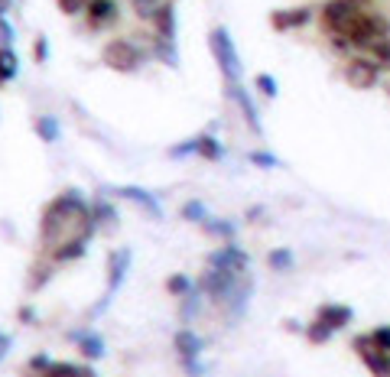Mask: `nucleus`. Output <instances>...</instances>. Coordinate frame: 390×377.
<instances>
[{
  "label": "nucleus",
  "mask_w": 390,
  "mask_h": 377,
  "mask_svg": "<svg viewBox=\"0 0 390 377\" xmlns=\"http://www.w3.org/2000/svg\"><path fill=\"white\" fill-rule=\"evenodd\" d=\"M384 29H387V23H384L381 17H374V13H364V10H354L352 20H348V23L338 29V36L348 39V43H354V46H364V43H374V39H381V36H384Z\"/></svg>",
  "instance_id": "nucleus-1"
},
{
  "label": "nucleus",
  "mask_w": 390,
  "mask_h": 377,
  "mask_svg": "<svg viewBox=\"0 0 390 377\" xmlns=\"http://www.w3.org/2000/svg\"><path fill=\"white\" fill-rule=\"evenodd\" d=\"M211 52L218 59L221 75L228 78V85H241V59H238L234 43H231V33L225 27H218L211 33Z\"/></svg>",
  "instance_id": "nucleus-2"
},
{
  "label": "nucleus",
  "mask_w": 390,
  "mask_h": 377,
  "mask_svg": "<svg viewBox=\"0 0 390 377\" xmlns=\"http://www.w3.org/2000/svg\"><path fill=\"white\" fill-rule=\"evenodd\" d=\"M101 59H105V66L114 68V72H137L143 52L133 46L130 39H111L105 46V52H101Z\"/></svg>",
  "instance_id": "nucleus-3"
},
{
  "label": "nucleus",
  "mask_w": 390,
  "mask_h": 377,
  "mask_svg": "<svg viewBox=\"0 0 390 377\" xmlns=\"http://www.w3.org/2000/svg\"><path fill=\"white\" fill-rule=\"evenodd\" d=\"M345 75H348V85H354V88H374L381 68H377V62H371V59H352L348 68H345Z\"/></svg>",
  "instance_id": "nucleus-4"
},
{
  "label": "nucleus",
  "mask_w": 390,
  "mask_h": 377,
  "mask_svg": "<svg viewBox=\"0 0 390 377\" xmlns=\"http://www.w3.org/2000/svg\"><path fill=\"white\" fill-rule=\"evenodd\" d=\"M202 290L218 302L228 300L231 293H234V274H231V270H218V267H209V274L202 280Z\"/></svg>",
  "instance_id": "nucleus-5"
},
{
  "label": "nucleus",
  "mask_w": 390,
  "mask_h": 377,
  "mask_svg": "<svg viewBox=\"0 0 390 377\" xmlns=\"http://www.w3.org/2000/svg\"><path fill=\"white\" fill-rule=\"evenodd\" d=\"M354 10H358V7H354V3H348V0H329V3L322 7V27L332 29L335 36H338V29L352 20Z\"/></svg>",
  "instance_id": "nucleus-6"
},
{
  "label": "nucleus",
  "mask_w": 390,
  "mask_h": 377,
  "mask_svg": "<svg viewBox=\"0 0 390 377\" xmlns=\"http://www.w3.org/2000/svg\"><path fill=\"white\" fill-rule=\"evenodd\" d=\"M107 264H111V270H107V296H105V302L111 300V296H114V293H117V286L124 283V276H127V267H130V251H127V247H121V251H114V254H111V260H107ZM105 302H101V306H105Z\"/></svg>",
  "instance_id": "nucleus-7"
},
{
  "label": "nucleus",
  "mask_w": 390,
  "mask_h": 377,
  "mask_svg": "<svg viewBox=\"0 0 390 377\" xmlns=\"http://www.w3.org/2000/svg\"><path fill=\"white\" fill-rule=\"evenodd\" d=\"M354 351L364 358V364L374 371V377H387V371H390V364H387V355L384 351H377L368 341V335H361V339H354Z\"/></svg>",
  "instance_id": "nucleus-8"
},
{
  "label": "nucleus",
  "mask_w": 390,
  "mask_h": 377,
  "mask_svg": "<svg viewBox=\"0 0 390 377\" xmlns=\"http://www.w3.org/2000/svg\"><path fill=\"white\" fill-rule=\"evenodd\" d=\"M209 264L218 267V270H231V274H238V270L248 267V254L238 251L234 244H228V247H221V251H215V254L209 257Z\"/></svg>",
  "instance_id": "nucleus-9"
},
{
  "label": "nucleus",
  "mask_w": 390,
  "mask_h": 377,
  "mask_svg": "<svg viewBox=\"0 0 390 377\" xmlns=\"http://www.w3.org/2000/svg\"><path fill=\"white\" fill-rule=\"evenodd\" d=\"M306 20H309V10L293 7V10H276L273 17H270V23H273V29H280V33H290V29L303 27Z\"/></svg>",
  "instance_id": "nucleus-10"
},
{
  "label": "nucleus",
  "mask_w": 390,
  "mask_h": 377,
  "mask_svg": "<svg viewBox=\"0 0 390 377\" xmlns=\"http://www.w3.org/2000/svg\"><path fill=\"white\" fill-rule=\"evenodd\" d=\"M228 94L238 101V108H241V114H244V121L250 124V131L254 133H264V124H260V117H257V108H254V101H250L248 94L241 91V85H228Z\"/></svg>",
  "instance_id": "nucleus-11"
},
{
  "label": "nucleus",
  "mask_w": 390,
  "mask_h": 377,
  "mask_svg": "<svg viewBox=\"0 0 390 377\" xmlns=\"http://www.w3.org/2000/svg\"><path fill=\"white\" fill-rule=\"evenodd\" d=\"M352 319H354L352 306H322V309H319V322H325L332 332L335 329H345Z\"/></svg>",
  "instance_id": "nucleus-12"
},
{
  "label": "nucleus",
  "mask_w": 390,
  "mask_h": 377,
  "mask_svg": "<svg viewBox=\"0 0 390 377\" xmlns=\"http://www.w3.org/2000/svg\"><path fill=\"white\" fill-rule=\"evenodd\" d=\"M117 17V3L114 0H91L88 3V23L91 27H105Z\"/></svg>",
  "instance_id": "nucleus-13"
},
{
  "label": "nucleus",
  "mask_w": 390,
  "mask_h": 377,
  "mask_svg": "<svg viewBox=\"0 0 390 377\" xmlns=\"http://www.w3.org/2000/svg\"><path fill=\"white\" fill-rule=\"evenodd\" d=\"M117 195L121 198H130L133 205H140V208H147L153 218H160L163 215V208H160V202L150 195V192H143V188H133V186H127V188H117Z\"/></svg>",
  "instance_id": "nucleus-14"
},
{
  "label": "nucleus",
  "mask_w": 390,
  "mask_h": 377,
  "mask_svg": "<svg viewBox=\"0 0 390 377\" xmlns=\"http://www.w3.org/2000/svg\"><path fill=\"white\" fill-rule=\"evenodd\" d=\"M153 20H156L160 39H176V7H172V3H163Z\"/></svg>",
  "instance_id": "nucleus-15"
},
{
  "label": "nucleus",
  "mask_w": 390,
  "mask_h": 377,
  "mask_svg": "<svg viewBox=\"0 0 390 377\" xmlns=\"http://www.w3.org/2000/svg\"><path fill=\"white\" fill-rule=\"evenodd\" d=\"M176 351H179L182 358H195V355L202 351V339L195 335V332H189V329L176 332Z\"/></svg>",
  "instance_id": "nucleus-16"
},
{
  "label": "nucleus",
  "mask_w": 390,
  "mask_h": 377,
  "mask_svg": "<svg viewBox=\"0 0 390 377\" xmlns=\"http://www.w3.org/2000/svg\"><path fill=\"white\" fill-rule=\"evenodd\" d=\"M46 377H95L91 368H82V364H49L46 368Z\"/></svg>",
  "instance_id": "nucleus-17"
},
{
  "label": "nucleus",
  "mask_w": 390,
  "mask_h": 377,
  "mask_svg": "<svg viewBox=\"0 0 390 377\" xmlns=\"http://www.w3.org/2000/svg\"><path fill=\"white\" fill-rule=\"evenodd\" d=\"M78 348H82V355L85 358H91V361H98V358H105V341L98 339V335H78Z\"/></svg>",
  "instance_id": "nucleus-18"
},
{
  "label": "nucleus",
  "mask_w": 390,
  "mask_h": 377,
  "mask_svg": "<svg viewBox=\"0 0 390 377\" xmlns=\"http://www.w3.org/2000/svg\"><path fill=\"white\" fill-rule=\"evenodd\" d=\"M17 68H20V62H17L13 46H0V78H3V82H7V78H13V75H17Z\"/></svg>",
  "instance_id": "nucleus-19"
},
{
  "label": "nucleus",
  "mask_w": 390,
  "mask_h": 377,
  "mask_svg": "<svg viewBox=\"0 0 390 377\" xmlns=\"http://www.w3.org/2000/svg\"><path fill=\"white\" fill-rule=\"evenodd\" d=\"M195 153L199 156H205V160H221V147H218V140L215 137H195Z\"/></svg>",
  "instance_id": "nucleus-20"
},
{
  "label": "nucleus",
  "mask_w": 390,
  "mask_h": 377,
  "mask_svg": "<svg viewBox=\"0 0 390 377\" xmlns=\"http://www.w3.org/2000/svg\"><path fill=\"white\" fill-rule=\"evenodd\" d=\"M82 254H85V241H78L75 237V241H68V244H59L52 257L62 264V260H75V257H82Z\"/></svg>",
  "instance_id": "nucleus-21"
},
{
  "label": "nucleus",
  "mask_w": 390,
  "mask_h": 377,
  "mask_svg": "<svg viewBox=\"0 0 390 377\" xmlns=\"http://www.w3.org/2000/svg\"><path fill=\"white\" fill-rule=\"evenodd\" d=\"M36 131H39V137H43L46 143L59 140V121H56V117H49V114L36 121Z\"/></svg>",
  "instance_id": "nucleus-22"
},
{
  "label": "nucleus",
  "mask_w": 390,
  "mask_h": 377,
  "mask_svg": "<svg viewBox=\"0 0 390 377\" xmlns=\"http://www.w3.org/2000/svg\"><path fill=\"white\" fill-rule=\"evenodd\" d=\"M166 290H170L172 296H186V293L192 290V280L186 274H172L170 280H166Z\"/></svg>",
  "instance_id": "nucleus-23"
},
{
  "label": "nucleus",
  "mask_w": 390,
  "mask_h": 377,
  "mask_svg": "<svg viewBox=\"0 0 390 377\" xmlns=\"http://www.w3.org/2000/svg\"><path fill=\"white\" fill-rule=\"evenodd\" d=\"M368 341H371L377 351H384V355H387V351H390V329H387V325H377V329L368 335Z\"/></svg>",
  "instance_id": "nucleus-24"
},
{
  "label": "nucleus",
  "mask_w": 390,
  "mask_h": 377,
  "mask_svg": "<svg viewBox=\"0 0 390 377\" xmlns=\"http://www.w3.org/2000/svg\"><path fill=\"white\" fill-rule=\"evenodd\" d=\"M306 335H309V341H313V345H322V341H329V339H332V329H329L325 322H319V319H315L313 325H309V332H306Z\"/></svg>",
  "instance_id": "nucleus-25"
},
{
  "label": "nucleus",
  "mask_w": 390,
  "mask_h": 377,
  "mask_svg": "<svg viewBox=\"0 0 390 377\" xmlns=\"http://www.w3.org/2000/svg\"><path fill=\"white\" fill-rule=\"evenodd\" d=\"M270 267H276V270H290V267H293V251H286V247L270 251Z\"/></svg>",
  "instance_id": "nucleus-26"
},
{
  "label": "nucleus",
  "mask_w": 390,
  "mask_h": 377,
  "mask_svg": "<svg viewBox=\"0 0 390 377\" xmlns=\"http://www.w3.org/2000/svg\"><path fill=\"white\" fill-rule=\"evenodd\" d=\"M160 7H163V0H133V10H137L143 20H153Z\"/></svg>",
  "instance_id": "nucleus-27"
},
{
  "label": "nucleus",
  "mask_w": 390,
  "mask_h": 377,
  "mask_svg": "<svg viewBox=\"0 0 390 377\" xmlns=\"http://www.w3.org/2000/svg\"><path fill=\"white\" fill-rule=\"evenodd\" d=\"M182 218H186V221H205V205H202V202H186V205H182Z\"/></svg>",
  "instance_id": "nucleus-28"
},
{
  "label": "nucleus",
  "mask_w": 390,
  "mask_h": 377,
  "mask_svg": "<svg viewBox=\"0 0 390 377\" xmlns=\"http://www.w3.org/2000/svg\"><path fill=\"white\" fill-rule=\"evenodd\" d=\"M114 215H117V212L107 205V202H98V205H91V221H95V225H98V221H114Z\"/></svg>",
  "instance_id": "nucleus-29"
},
{
  "label": "nucleus",
  "mask_w": 390,
  "mask_h": 377,
  "mask_svg": "<svg viewBox=\"0 0 390 377\" xmlns=\"http://www.w3.org/2000/svg\"><path fill=\"white\" fill-rule=\"evenodd\" d=\"M163 62H170V66H179V59H176V46H172V39H160V46H156Z\"/></svg>",
  "instance_id": "nucleus-30"
},
{
  "label": "nucleus",
  "mask_w": 390,
  "mask_h": 377,
  "mask_svg": "<svg viewBox=\"0 0 390 377\" xmlns=\"http://www.w3.org/2000/svg\"><path fill=\"white\" fill-rule=\"evenodd\" d=\"M205 231H211V235H225L228 241L234 237V225H231V221H209V218H205Z\"/></svg>",
  "instance_id": "nucleus-31"
},
{
  "label": "nucleus",
  "mask_w": 390,
  "mask_h": 377,
  "mask_svg": "<svg viewBox=\"0 0 390 377\" xmlns=\"http://www.w3.org/2000/svg\"><path fill=\"white\" fill-rule=\"evenodd\" d=\"M195 312H199V296H195V293H186V302H182V309H179V316H182V319H186V322H189L192 319V316H195Z\"/></svg>",
  "instance_id": "nucleus-32"
},
{
  "label": "nucleus",
  "mask_w": 390,
  "mask_h": 377,
  "mask_svg": "<svg viewBox=\"0 0 390 377\" xmlns=\"http://www.w3.org/2000/svg\"><path fill=\"white\" fill-rule=\"evenodd\" d=\"M257 88L267 94V98H276V78H273V75L260 72V75H257Z\"/></svg>",
  "instance_id": "nucleus-33"
},
{
  "label": "nucleus",
  "mask_w": 390,
  "mask_h": 377,
  "mask_svg": "<svg viewBox=\"0 0 390 377\" xmlns=\"http://www.w3.org/2000/svg\"><path fill=\"white\" fill-rule=\"evenodd\" d=\"M85 7H88V0H59V10H62V13H68V17L82 13Z\"/></svg>",
  "instance_id": "nucleus-34"
},
{
  "label": "nucleus",
  "mask_w": 390,
  "mask_h": 377,
  "mask_svg": "<svg viewBox=\"0 0 390 377\" xmlns=\"http://www.w3.org/2000/svg\"><path fill=\"white\" fill-rule=\"evenodd\" d=\"M250 163H257L260 170H270V166H280V160H276L273 153H250Z\"/></svg>",
  "instance_id": "nucleus-35"
},
{
  "label": "nucleus",
  "mask_w": 390,
  "mask_h": 377,
  "mask_svg": "<svg viewBox=\"0 0 390 377\" xmlns=\"http://www.w3.org/2000/svg\"><path fill=\"white\" fill-rule=\"evenodd\" d=\"M374 56H377V62H381V66H384V62H387V39H374Z\"/></svg>",
  "instance_id": "nucleus-36"
},
{
  "label": "nucleus",
  "mask_w": 390,
  "mask_h": 377,
  "mask_svg": "<svg viewBox=\"0 0 390 377\" xmlns=\"http://www.w3.org/2000/svg\"><path fill=\"white\" fill-rule=\"evenodd\" d=\"M0 43H3V46H10V43H13V29H10V23L3 17H0Z\"/></svg>",
  "instance_id": "nucleus-37"
},
{
  "label": "nucleus",
  "mask_w": 390,
  "mask_h": 377,
  "mask_svg": "<svg viewBox=\"0 0 390 377\" xmlns=\"http://www.w3.org/2000/svg\"><path fill=\"white\" fill-rule=\"evenodd\" d=\"M33 49H36V59H39V62H46V56H49V43H46V36H39V39H36V46H33Z\"/></svg>",
  "instance_id": "nucleus-38"
},
{
  "label": "nucleus",
  "mask_w": 390,
  "mask_h": 377,
  "mask_svg": "<svg viewBox=\"0 0 390 377\" xmlns=\"http://www.w3.org/2000/svg\"><path fill=\"white\" fill-rule=\"evenodd\" d=\"M49 364H52V361H49L46 355H36V358H29V368H33V371H39V368H49Z\"/></svg>",
  "instance_id": "nucleus-39"
},
{
  "label": "nucleus",
  "mask_w": 390,
  "mask_h": 377,
  "mask_svg": "<svg viewBox=\"0 0 390 377\" xmlns=\"http://www.w3.org/2000/svg\"><path fill=\"white\" fill-rule=\"evenodd\" d=\"M192 150H195V140L182 143V147H172V156H186V153H192Z\"/></svg>",
  "instance_id": "nucleus-40"
},
{
  "label": "nucleus",
  "mask_w": 390,
  "mask_h": 377,
  "mask_svg": "<svg viewBox=\"0 0 390 377\" xmlns=\"http://www.w3.org/2000/svg\"><path fill=\"white\" fill-rule=\"evenodd\" d=\"M7 348H10V335H7V332H0V361H3Z\"/></svg>",
  "instance_id": "nucleus-41"
},
{
  "label": "nucleus",
  "mask_w": 390,
  "mask_h": 377,
  "mask_svg": "<svg viewBox=\"0 0 390 377\" xmlns=\"http://www.w3.org/2000/svg\"><path fill=\"white\" fill-rule=\"evenodd\" d=\"M20 319H23V322H33V309H29V306H23V309H20Z\"/></svg>",
  "instance_id": "nucleus-42"
},
{
  "label": "nucleus",
  "mask_w": 390,
  "mask_h": 377,
  "mask_svg": "<svg viewBox=\"0 0 390 377\" xmlns=\"http://www.w3.org/2000/svg\"><path fill=\"white\" fill-rule=\"evenodd\" d=\"M10 7H13V0H0V17H3Z\"/></svg>",
  "instance_id": "nucleus-43"
},
{
  "label": "nucleus",
  "mask_w": 390,
  "mask_h": 377,
  "mask_svg": "<svg viewBox=\"0 0 390 377\" xmlns=\"http://www.w3.org/2000/svg\"><path fill=\"white\" fill-rule=\"evenodd\" d=\"M348 3H354V7H358V3H361V0H348Z\"/></svg>",
  "instance_id": "nucleus-44"
}]
</instances>
